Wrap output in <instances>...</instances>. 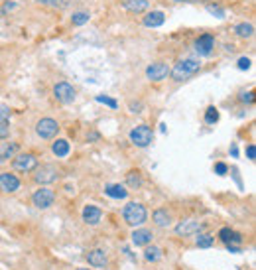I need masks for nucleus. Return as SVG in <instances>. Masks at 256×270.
Masks as SVG:
<instances>
[{
	"mask_svg": "<svg viewBox=\"0 0 256 270\" xmlns=\"http://www.w3.org/2000/svg\"><path fill=\"white\" fill-rule=\"evenodd\" d=\"M122 217H124V221H126L130 227H136V225H142V223L146 221L148 211H146V207H144L142 203L130 201V203L124 207V211H122Z\"/></svg>",
	"mask_w": 256,
	"mask_h": 270,
	"instance_id": "f257e3e1",
	"label": "nucleus"
},
{
	"mask_svg": "<svg viewBox=\"0 0 256 270\" xmlns=\"http://www.w3.org/2000/svg\"><path fill=\"white\" fill-rule=\"evenodd\" d=\"M199 67H201V63L197 60H181L174 65V69H170V73L176 81H185L187 77L195 75L199 71Z\"/></svg>",
	"mask_w": 256,
	"mask_h": 270,
	"instance_id": "f03ea898",
	"label": "nucleus"
},
{
	"mask_svg": "<svg viewBox=\"0 0 256 270\" xmlns=\"http://www.w3.org/2000/svg\"><path fill=\"white\" fill-rule=\"evenodd\" d=\"M130 140H132L136 146L146 148V146H150V144H152V140H154V132H152V128H150V126L140 125V126H136V128H132V130H130Z\"/></svg>",
	"mask_w": 256,
	"mask_h": 270,
	"instance_id": "7ed1b4c3",
	"label": "nucleus"
},
{
	"mask_svg": "<svg viewBox=\"0 0 256 270\" xmlns=\"http://www.w3.org/2000/svg\"><path fill=\"white\" fill-rule=\"evenodd\" d=\"M12 168H14L16 172L28 174V172H32V170L38 168V158H36L34 154H18V156H14Z\"/></svg>",
	"mask_w": 256,
	"mask_h": 270,
	"instance_id": "20e7f679",
	"label": "nucleus"
},
{
	"mask_svg": "<svg viewBox=\"0 0 256 270\" xmlns=\"http://www.w3.org/2000/svg\"><path fill=\"white\" fill-rule=\"evenodd\" d=\"M58 178H59V174H58V168H56V166L45 164V166H39V168H36V176H34V180H36L38 184H41V186L54 184Z\"/></svg>",
	"mask_w": 256,
	"mask_h": 270,
	"instance_id": "39448f33",
	"label": "nucleus"
},
{
	"mask_svg": "<svg viewBox=\"0 0 256 270\" xmlns=\"http://www.w3.org/2000/svg\"><path fill=\"white\" fill-rule=\"evenodd\" d=\"M36 132H38V136L39 138H54L58 132H59V125H58V121H54V119H41L38 125H36Z\"/></svg>",
	"mask_w": 256,
	"mask_h": 270,
	"instance_id": "423d86ee",
	"label": "nucleus"
},
{
	"mask_svg": "<svg viewBox=\"0 0 256 270\" xmlns=\"http://www.w3.org/2000/svg\"><path fill=\"white\" fill-rule=\"evenodd\" d=\"M32 201H34V205H36L38 209H47V207H51V205H54V201H56V195H54V191H51V189H47V187H41V189H38V191L34 193Z\"/></svg>",
	"mask_w": 256,
	"mask_h": 270,
	"instance_id": "0eeeda50",
	"label": "nucleus"
},
{
	"mask_svg": "<svg viewBox=\"0 0 256 270\" xmlns=\"http://www.w3.org/2000/svg\"><path fill=\"white\" fill-rule=\"evenodd\" d=\"M54 95H56V99H58L59 103H63V104L75 101V89H73V85H69V83H65V81H61V83H58V85L54 87Z\"/></svg>",
	"mask_w": 256,
	"mask_h": 270,
	"instance_id": "6e6552de",
	"label": "nucleus"
},
{
	"mask_svg": "<svg viewBox=\"0 0 256 270\" xmlns=\"http://www.w3.org/2000/svg\"><path fill=\"white\" fill-rule=\"evenodd\" d=\"M213 47H215V40H213L211 34H201V36L195 40V51L199 53V56H203V58L211 56Z\"/></svg>",
	"mask_w": 256,
	"mask_h": 270,
	"instance_id": "1a4fd4ad",
	"label": "nucleus"
},
{
	"mask_svg": "<svg viewBox=\"0 0 256 270\" xmlns=\"http://www.w3.org/2000/svg\"><path fill=\"white\" fill-rule=\"evenodd\" d=\"M168 75H170V67H168L166 63H162V62L152 63V65H148V69H146V77L152 79V81H162V79H166Z\"/></svg>",
	"mask_w": 256,
	"mask_h": 270,
	"instance_id": "9d476101",
	"label": "nucleus"
},
{
	"mask_svg": "<svg viewBox=\"0 0 256 270\" xmlns=\"http://www.w3.org/2000/svg\"><path fill=\"white\" fill-rule=\"evenodd\" d=\"M18 187H20V180L14 174H10V172L0 174V191L14 193V191H18Z\"/></svg>",
	"mask_w": 256,
	"mask_h": 270,
	"instance_id": "9b49d317",
	"label": "nucleus"
},
{
	"mask_svg": "<svg viewBox=\"0 0 256 270\" xmlns=\"http://www.w3.org/2000/svg\"><path fill=\"white\" fill-rule=\"evenodd\" d=\"M203 231V225L199 221H193V219H187V221H181L177 227H176V233L181 235V237H191V235H197Z\"/></svg>",
	"mask_w": 256,
	"mask_h": 270,
	"instance_id": "f8f14e48",
	"label": "nucleus"
},
{
	"mask_svg": "<svg viewBox=\"0 0 256 270\" xmlns=\"http://www.w3.org/2000/svg\"><path fill=\"white\" fill-rule=\"evenodd\" d=\"M164 22H166V14L160 12V10H152V12H148V14L144 16V20H142V24H144L146 28H160Z\"/></svg>",
	"mask_w": 256,
	"mask_h": 270,
	"instance_id": "ddd939ff",
	"label": "nucleus"
},
{
	"mask_svg": "<svg viewBox=\"0 0 256 270\" xmlns=\"http://www.w3.org/2000/svg\"><path fill=\"white\" fill-rule=\"evenodd\" d=\"M148 6H150L148 0H122V8L132 14H142L148 10Z\"/></svg>",
	"mask_w": 256,
	"mask_h": 270,
	"instance_id": "4468645a",
	"label": "nucleus"
},
{
	"mask_svg": "<svg viewBox=\"0 0 256 270\" xmlns=\"http://www.w3.org/2000/svg\"><path fill=\"white\" fill-rule=\"evenodd\" d=\"M100 217H102V213H100V209L95 207V205H87V207L83 209V221H85L87 225H97V223L100 221Z\"/></svg>",
	"mask_w": 256,
	"mask_h": 270,
	"instance_id": "2eb2a0df",
	"label": "nucleus"
},
{
	"mask_svg": "<svg viewBox=\"0 0 256 270\" xmlns=\"http://www.w3.org/2000/svg\"><path fill=\"white\" fill-rule=\"evenodd\" d=\"M87 260H89L91 266L100 268V266H105V264H107V254H105V250L95 249V250H91V252H87Z\"/></svg>",
	"mask_w": 256,
	"mask_h": 270,
	"instance_id": "dca6fc26",
	"label": "nucleus"
},
{
	"mask_svg": "<svg viewBox=\"0 0 256 270\" xmlns=\"http://www.w3.org/2000/svg\"><path fill=\"white\" fill-rule=\"evenodd\" d=\"M152 231H148V229H136L134 233H132V243L136 245V247H146V245H150L152 243Z\"/></svg>",
	"mask_w": 256,
	"mask_h": 270,
	"instance_id": "f3484780",
	"label": "nucleus"
},
{
	"mask_svg": "<svg viewBox=\"0 0 256 270\" xmlns=\"http://www.w3.org/2000/svg\"><path fill=\"white\" fill-rule=\"evenodd\" d=\"M105 193L109 197H113V199H124L128 195V189L124 186H120V184H109L105 187Z\"/></svg>",
	"mask_w": 256,
	"mask_h": 270,
	"instance_id": "a211bd4d",
	"label": "nucleus"
},
{
	"mask_svg": "<svg viewBox=\"0 0 256 270\" xmlns=\"http://www.w3.org/2000/svg\"><path fill=\"white\" fill-rule=\"evenodd\" d=\"M18 152V144L16 142H6L0 146V164H4L8 158H14Z\"/></svg>",
	"mask_w": 256,
	"mask_h": 270,
	"instance_id": "6ab92c4d",
	"label": "nucleus"
},
{
	"mask_svg": "<svg viewBox=\"0 0 256 270\" xmlns=\"http://www.w3.org/2000/svg\"><path fill=\"white\" fill-rule=\"evenodd\" d=\"M219 239L225 243V245H238L242 239L236 231H231V229H221L219 231Z\"/></svg>",
	"mask_w": 256,
	"mask_h": 270,
	"instance_id": "aec40b11",
	"label": "nucleus"
},
{
	"mask_svg": "<svg viewBox=\"0 0 256 270\" xmlns=\"http://www.w3.org/2000/svg\"><path fill=\"white\" fill-rule=\"evenodd\" d=\"M152 219H154V223H156L158 227H168L172 223V217H170V213L166 209H156V211H154V215H152Z\"/></svg>",
	"mask_w": 256,
	"mask_h": 270,
	"instance_id": "412c9836",
	"label": "nucleus"
},
{
	"mask_svg": "<svg viewBox=\"0 0 256 270\" xmlns=\"http://www.w3.org/2000/svg\"><path fill=\"white\" fill-rule=\"evenodd\" d=\"M51 150H54V154H56L58 158H63V156H67V154H69V142L61 138V140L54 142V148H51Z\"/></svg>",
	"mask_w": 256,
	"mask_h": 270,
	"instance_id": "4be33fe9",
	"label": "nucleus"
},
{
	"mask_svg": "<svg viewBox=\"0 0 256 270\" xmlns=\"http://www.w3.org/2000/svg\"><path fill=\"white\" fill-rule=\"evenodd\" d=\"M235 32H236L238 38H244V40H246V38H252V36H254V26L242 22V24H238V26L235 28Z\"/></svg>",
	"mask_w": 256,
	"mask_h": 270,
	"instance_id": "5701e85b",
	"label": "nucleus"
},
{
	"mask_svg": "<svg viewBox=\"0 0 256 270\" xmlns=\"http://www.w3.org/2000/svg\"><path fill=\"white\" fill-rule=\"evenodd\" d=\"M43 6H49V8H58V10H63L71 4V0H39Z\"/></svg>",
	"mask_w": 256,
	"mask_h": 270,
	"instance_id": "b1692460",
	"label": "nucleus"
},
{
	"mask_svg": "<svg viewBox=\"0 0 256 270\" xmlns=\"http://www.w3.org/2000/svg\"><path fill=\"white\" fill-rule=\"evenodd\" d=\"M160 256H162V250H160L158 247H148V249L144 250V258H146L148 262H156V260H160Z\"/></svg>",
	"mask_w": 256,
	"mask_h": 270,
	"instance_id": "393cba45",
	"label": "nucleus"
},
{
	"mask_svg": "<svg viewBox=\"0 0 256 270\" xmlns=\"http://www.w3.org/2000/svg\"><path fill=\"white\" fill-rule=\"evenodd\" d=\"M213 237L211 235H207V233H203V235H199L197 237V247L199 249H209V247H213Z\"/></svg>",
	"mask_w": 256,
	"mask_h": 270,
	"instance_id": "a878e982",
	"label": "nucleus"
},
{
	"mask_svg": "<svg viewBox=\"0 0 256 270\" xmlns=\"http://www.w3.org/2000/svg\"><path fill=\"white\" fill-rule=\"evenodd\" d=\"M89 18H91L89 12H75V14L71 16V22H73V26H83V24L89 22Z\"/></svg>",
	"mask_w": 256,
	"mask_h": 270,
	"instance_id": "bb28decb",
	"label": "nucleus"
},
{
	"mask_svg": "<svg viewBox=\"0 0 256 270\" xmlns=\"http://www.w3.org/2000/svg\"><path fill=\"white\" fill-rule=\"evenodd\" d=\"M219 121V111L215 109V106H209L207 111H205V123L207 125H215Z\"/></svg>",
	"mask_w": 256,
	"mask_h": 270,
	"instance_id": "cd10ccee",
	"label": "nucleus"
},
{
	"mask_svg": "<svg viewBox=\"0 0 256 270\" xmlns=\"http://www.w3.org/2000/svg\"><path fill=\"white\" fill-rule=\"evenodd\" d=\"M126 182H128V186L134 187V189L142 186V180H140V174H138V172H128V174H126Z\"/></svg>",
	"mask_w": 256,
	"mask_h": 270,
	"instance_id": "c85d7f7f",
	"label": "nucleus"
},
{
	"mask_svg": "<svg viewBox=\"0 0 256 270\" xmlns=\"http://www.w3.org/2000/svg\"><path fill=\"white\" fill-rule=\"evenodd\" d=\"M8 136H10V123L0 121V140H6Z\"/></svg>",
	"mask_w": 256,
	"mask_h": 270,
	"instance_id": "c756f323",
	"label": "nucleus"
},
{
	"mask_svg": "<svg viewBox=\"0 0 256 270\" xmlns=\"http://www.w3.org/2000/svg\"><path fill=\"white\" fill-rule=\"evenodd\" d=\"M207 12L217 16V18H225V10L219 6V4H207Z\"/></svg>",
	"mask_w": 256,
	"mask_h": 270,
	"instance_id": "7c9ffc66",
	"label": "nucleus"
},
{
	"mask_svg": "<svg viewBox=\"0 0 256 270\" xmlns=\"http://www.w3.org/2000/svg\"><path fill=\"white\" fill-rule=\"evenodd\" d=\"M10 119V106L0 103V121H8Z\"/></svg>",
	"mask_w": 256,
	"mask_h": 270,
	"instance_id": "2f4dec72",
	"label": "nucleus"
},
{
	"mask_svg": "<svg viewBox=\"0 0 256 270\" xmlns=\"http://www.w3.org/2000/svg\"><path fill=\"white\" fill-rule=\"evenodd\" d=\"M97 103H105V104L111 106V109H117V101L111 99V97H102V95H98V97H97Z\"/></svg>",
	"mask_w": 256,
	"mask_h": 270,
	"instance_id": "473e14b6",
	"label": "nucleus"
},
{
	"mask_svg": "<svg viewBox=\"0 0 256 270\" xmlns=\"http://www.w3.org/2000/svg\"><path fill=\"white\" fill-rule=\"evenodd\" d=\"M238 99H240L242 103H254V93H252V91H244V93L238 95Z\"/></svg>",
	"mask_w": 256,
	"mask_h": 270,
	"instance_id": "72a5a7b5",
	"label": "nucleus"
},
{
	"mask_svg": "<svg viewBox=\"0 0 256 270\" xmlns=\"http://www.w3.org/2000/svg\"><path fill=\"white\" fill-rule=\"evenodd\" d=\"M248 67H250V60H248V58H240V60H238V69L244 71V69H248Z\"/></svg>",
	"mask_w": 256,
	"mask_h": 270,
	"instance_id": "f704fd0d",
	"label": "nucleus"
},
{
	"mask_svg": "<svg viewBox=\"0 0 256 270\" xmlns=\"http://www.w3.org/2000/svg\"><path fill=\"white\" fill-rule=\"evenodd\" d=\"M246 156H248V160H254V156H256L254 144H248V146H246Z\"/></svg>",
	"mask_w": 256,
	"mask_h": 270,
	"instance_id": "c9c22d12",
	"label": "nucleus"
},
{
	"mask_svg": "<svg viewBox=\"0 0 256 270\" xmlns=\"http://www.w3.org/2000/svg\"><path fill=\"white\" fill-rule=\"evenodd\" d=\"M215 172L223 176V174H227V166H225V164H217V166H215Z\"/></svg>",
	"mask_w": 256,
	"mask_h": 270,
	"instance_id": "e433bc0d",
	"label": "nucleus"
},
{
	"mask_svg": "<svg viewBox=\"0 0 256 270\" xmlns=\"http://www.w3.org/2000/svg\"><path fill=\"white\" fill-rule=\"evenodd\" d=\"M14 6H16L14 2H8V4H4V8H2V12H6V10H12Z\"/></svg>",
	"mask_w": 256,
	"mask_h": 270,
	"instance_id": "4c0bfd02",
	"label": "nucleus"
},
{
	"mask_svg": "<svg viewBox=\"0 0 256 270\" xmlns=\"http://www.w3.org/2000/svg\"><path fill=\"white\" fill-rule=\"evenodd\" d=\"M176 2H201V0H176Z\"/></svg>",
	"mask_w": 256,
	"mask_h": 270,
	"instance_id": "58836bf2",
	"label": "nucleus"
},
{
	"mask_svg": "<svg viewBox=\"0 0 256 270\" xmlns=\"http://www.w3.org/2000/svg\"><path fill=\"white\" fill-rule=\"evenodd\" d=\"M79 270H89V268H79Z\"/></svg>",
	"mask_w": 256,
	"mask_h": 270,
	"instance_id": "ea45409f",
	"label": "nucleus"
}]
</instances>
